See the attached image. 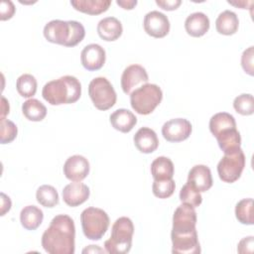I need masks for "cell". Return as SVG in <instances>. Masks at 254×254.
Returning <instances> with one entry per match:
<instances>
[{"label": "cell", "mask_w": 254, "mask_h": 254, "mask_svg": "<svg viewBox=\"0 0 254 254\" xmlns=\"http://www.w3.org/2000/svg\"><path fill=\"white\" fill-rule=\"evenodd\" d=\"M15 6L10 0H3L0 3V19L1 21L9 20L13 17L15 13Z\"/></svg>", "instance_id": "d590c367"}, {"label": "cell", "mask_w": 254, "mask_h": 254, "mask_svg": "<svg viewBox=\"0 0 254 254\" xmlns=\"http://www.w3.org/2000/svg\"><path fill=\"white\" fill-rule=\"evenodd\" d=\"M229 4L237 6V7H241L242 9H245L247 6V3L245 1H238V2H232V1H227Z\"/></svg>", "instance_id": "7bdbcfd3"}, {"label": "cell", "mask_w": 254, "mask_h": 254, "mask_svg": "<svg viewBox=\"0 0 254 254\" xmlns=\"http://www.w3.org/2000/svg\"><path fill=\"white\" fill-rule=\"evenodd\" d=\"M89 188L80 182H74L66 185L63 190L64 201L71 206H78L79 204L86 201L89 197Z\"/></svg>", "instance_id": "2e32d148"}, {"label": "cell", "mask_w": 254, "mask_h": 254, "mask_svg": "<svg viewBox=\"0 0 254 254\" xmlns=\"http://www.w3.org/2000/svg\"><path fill=\"white\" fill-rule=\"evenodd\" d=\"M75 226L66 214L56 215L42 235V246L49 254L74 253Z\"/></svg>", "instance_id": "6da1fadb"}, {"label": "cell", "mask_w": 254, "mask_h": 254, "mask_svg": "<svg viewBox=\"0 0 254 254\" xmlns=\"http://www.w3.org/2000/svg\"><path fill=\"white\" fill-rule=\"evenodd\" d=\"M180 200L183 203L197 207L202 201V196L198 190L187 183L180 190Z\"/></svg>", "instance_id": "1f68e13d"}, {"label": "cell", "mask_w": 254, "mask_h": 254, "mask_svg": "<svg viewBox=\"0 0 254 254\" xmlns=\"http://www.w3.org/2000/svg\"><path fill=\"white\" fill-rule=\"evenodd\" d=\"M1 215H5L7 211L10 210L12 202L8 195H6L4 192H1Z\"/></svg>", "instance_id": "f35d334b"}, {"label": "cell", "mask_w": 254, "mask_h": 254, "mask_svg": "<svg viewBox=\"0 0 254 254\" xmlns=\"http://www.w3.org/2000/svg\"><path fill=\"white\" fill-rule=\"evenodd\" d=\"M149 76L140 64H130L122 72L121 87L125 94H131L133 89L141 83H148Z\"/></svg>", "instance_id": "7c38bea8"}, {"label": "cell", "mask_w": 254, "mask_h": 254, "mask_svg": "<svg viewBox=\"0 0 254 254\" xmlns=\"http://www.w3.org/2000/svg\"><path fill=\"white\" fill-rule=\"evenodd\" d=\"M112 127L120 132L128 133L137 123V117L134 113L125 108H119L115 110L109 116Z\"/></svg>", "instance_id": "ffe728a7"}, {"label": "cell", "mask_w": 254, "mask_h": 254, "mask_svg": "<svg viewBox=\"0 0 254 254\" xmlns=\"http://www.w3.org/2000/svg\"><path fill=\"white\" fill-rule=\"evenodd\" d=\"M42 95L51 105L74 103L81 95V84L75 76L64 75L47 82Z\"/></svg>", "instance_id": "7a4b0ae2"}, {"label": "cell", "mask_w": 254, "mask_h": 254, "mask_svg": "<svg viewBox=\"0 0 254 254\" xmlns=\"http://www.w3.org/2000/svg\"><path fill=\"white\" fill-rule=\"evenodd\" d=\"M117 5L126 10H131L137 5V0H117Z\"/></svg>", "instance_id": "ab89813d"}, {"label": "cell", "mask_w": 254, "mask_h": 254, "mask_svg": "<svg viewBox=\"0 0 254 254\" xmlns=\"http://www.w3.org/2000/svg\"><path fill=\"white\" fill-rule=\"evenodd\" d=\"M239 20L237 15L230 10L221 12L215 20V28L219 34L230 36L237 32Z\"/></svg>", "instance_id": "7402d4cb"}, {"label": "cell", "mask_w": 254, "mask_h": 254, "mask_svg": "<svg viewBox=\"0 0 254 254\" xmlns=\"http://www.w3.org/2000/svg\"><path fill=\"white\" fill-rule=\"evenodd\" d=\"M156 4L164 10L173 11L176 10L181 4V0H156Z\"/></svg>", "instance_id": "74e56055"}, {"label": "cell", "mask_w": 254, "mask_h": 254, "mask_svg": "<svg viewBox=\"0 0 254 254\" xmlns=\"http://www.w3.org/2000/svg\"><path fill=\"white\" fill-rule=\"evenodd\" d=\"M196 212L193 206L182 203L177 207L173 215V227L171 237L189 236L196 234Z\"/></svg>", "instance_id": "ba28073f"}, {"label": "cell", "mask_w": 254, "mask_h": 254, "mask_svg": "<svg viewBox=\"0 0 254 254\" xmlns=\"http://www.w3.org/2000/svg\"><path fill=\"white\" fill-rule=\"evenodd\" d=\"M235 111L241 115H251L254 112V100L250 93H242L233 100Z\"/></svg>", "instance_id": "4dcf8cb0"}, {"label": "cell", "mask_w": 254, "mask_h": 254, "mask_svg": "<svg viewBox=\"0 0 254 254\" xmlns=\"http://www.w3.org/2000/svg\"><path fill=\"white\" fill-rule=\"evenodd\" d=\"M88 94L93 105L99 110L111 108L117 99L116 92L110 81L103 76L93 78L88 84Z\"/></svg>", "instance_id": "52a82bcc"}, {"label": "cell", "mask_w": 254, "mask_h": 254, "mask_svg": "<svg viewBox=\"0 0 254 254\" xmlns=\"http://www.w3.org/2000/svg\"><path fill=\"white\" fill-rule=\"evenodd\" d=\"M37 201L45 207H54L59 203V193L57 190L50 185L41 186L36 192Z\"/></svg>", "instance_id": "83f0119b"}, {"label": "cell", "mask_w": 254, "mask_h": 254, "mask_svg": "<svg viewBox=\"0 0 254 254\" xmlns=\"http://www.w3.org/2000/svg\"><path fill=\"white\" fill-rule=\"evenodd\" d=\"M253 245H254V237L253 236L244 237L238 243L237 251L241 254H243V253H252L253 252Z\"/></svg>", "instance_id": "8d00e7d4"}, {"label": "cell", "mask_w": 254, "mask_h": 254, "mask_svg": "<svg viewBox=\"0 0 254 254\" xmlns=\"http://www.w3.org/2000/svg\"><path fill=\"white\" fill-rule=\"evenodd\" d=\"M163 99L161 87L154 83H145L130 94L131 107L141 115L152 113Z\"/></svg>", "instance_id": "5b68a950"}, {"label": "cell", "mask_w": 254, "mask_h": 254, "mask_svg": "<svg viewBox=\"0 0 254 254\" xmlns=\"http://www.w3.org/2000/svg\"><path fill=\"white\" fill-rule=\"evenodd\" d=\"M98 36L107 42L117 40L123 32L121 22L115 17H105L101 19L97 24Z\"/></svg>", "instance_id": "ac0fdd59"}, {"label": "cell", "mask_w": 254, "mask_h": 254, "mask_svg": "<svg viewBox=\"0 0 254 254\" xmlns=\"http://www.w3.org/2000/svg\"><path fill=\"white\" fill-rule=\"evenodd\" d=\"M9 109L10 107L8 100L4 96H1V120L5 119V116L9 114Z\"/></svg>", "instance_id": "60d3db41"}, {"label": "cell", "mask_w": 254, "mask_h": 254, "mask_svg": "<svg viewBox=\"0 0 254 254\" xmlns=\"http://www.w3.org/2000/svg\"><path fill=\"white\" fill-rule=\"evenodd\" d=\"M253 57H254V47L250 46L246 49L241 56V65L246 73L249 75L254 74V66H253Z\"/></svg>", "instance_id": "e575fe53"}, {"label": "cell", "mask_w": 254, "mask_h": 254, "mask_svg": "<svg viewBox=\"0 0 254 254\" xmlns=\"http://www.w3.org/2000/svg\"><path fill=\"white\" fill-rule=\"evenodd\" d=\"M244 167L245 155L241 148L233 153L224 154L217 164L219 179L224 183H234L240 178Z\"/></svg>", "instance_id": "9c48e42d"}, {"label": "cell", "mask_w": 254, "mask_h": 254, "mask_svg": "<svg viewBox=\"0 0 254 254\" xmlns=\"http://www.w3.org/2000/svg\"><path fill=\"white\" fill-rule=\"evenodd\" d=\"M106 55L104 49L98 44H89L85 46L80 53V62L87 70H98L105 63Z\"/></svg>", "instance_id": "5bb4252c"}, {"label": "cell", "mask_w": 254, "mask_h": 254, "mask_svg": "<svg viewBox=\"0 0 254 254\" xmlns=\"http://www.w3.org/2000/svg\"><path fill=\"white\" fill-rule=\"evenodd\" d=\"M110 0H71L70 5L77 11L89 15L101 14L109 8Z\"/></svg>", "instance_id": "d4e9b609"}, {"label": "cell", "mask_w": 254, "mask_h": 254, "mask_svg": "<svg viewBox=\"0 0 254 254\" xmlns=\"http://www.w3.org/2000/svg\"><path fill=\"white\" fill-rule=\"evenodd\" d=\"M133 140L136 148L144 154L154 152L159 146V139L156 132L149 127L140 128L135 133Z\"/></svg>", "instance_id": "e0dca14e"}, {"label": "cell", "mask_w": 254, "mask_h": 254, "mask_svg": "<svg viewBox=\"0 0 254 254\" xmlns=\"http://www.w3.org/2000/svg\"><path fill=\"white\" fill-rule=\"evenodd\" d=\"M83 234L90 240H100L109 226V216L101 208L87 207L80 214Z\"/></svg>", "instance_id": "8992f818"}, {"label": "cell", "mask_w": 254, "mask_h": 254, "mask_svg": "<svg viewBox=\"0 0 254 254\" xmlns=\"http://www.w3.org/2000/svg\"><path fill=\"white\" fill-rule=\"evenodd\" d=\"M37 79L30 73H24L17 78L16 88L18 93L26 98L32 97L37 91Z\"/></svg>", "instance_id": "f1b7e54d"}, {"label": "cell", "mask_w": 254, "mask_h": 254, "mask_svg": "<svg viewBox=\"0 0 254 254\" xmlns=\"http://www.w3.org/2000/svg\"><path fill=\"white\" fill-rule=\"evenodd\" d=\"M174 164L171 159L165 156L156 158L151 164V174L154 181H163L173 179Z\"/></svg>", "instance_id": "603a6c76"}, {"label": "cell", "mask_w": 254, "mask_h": 254, "mask_svg": "<svg viewBox=\"0 0 254 254\" xmlns=\"http://www.w3.org/2000/svg\"><path fill=\"white\" fill-rule=\"evenodd\" d=\"M187 183L199 192L208 190L212 187L210 169L205 165L193 166L189 172Z\"/></svg>", "instance_id": "9a60e30c"}, {"label": "cell", "mask_w": 254, "mask_h": 254, "mask_svg": "<svg viewBox=\"0 0 254 254\" xmlns=\"http://www.w3.org/2000/svg\"><path fill=\"white\" fill-rule=\"evenodd\" d=\"M133 234L132 220L126 216L117 218L111 227L110 238L104 242L105 251L110 254L128 253L132 246Z\"/></svg>", "instance_id": "277c9868"}, {"label": "cell", "mask_w": 254, "mask_h": 254, "mask_svg": "<svg viewBox=\"0 0 254 254\" xmlns=\"http://www.w3.org/2000/svg\"><path fill=\"white\" fill-rule=\"evenodd\" d=\"M176 189V184L173 179L163 180V181H154L152 186V191L155 196L159 198L170 197Z\"/></svg>", "instance_id": "d6a6232c"}, {"label": "cell", "mask_w": 254, "mask_h": 254, "mask_svg": "<svg viewBox=\"0 0 254 254\" xmlns=\"http://www.w3.org/2000/svg\"><path fill=\"white\" fill-rule=\"evenodd\" d=\"M219 148L224 154H230L241 146V136L236 128H231L220 132L216 137Z\"/></svg>", "instance_id": "44dd1931"}, {"label": "cell", "mask_w": 254, "mask_h": 254, "mask_svg": "<svg viewBox=\"0 0 254 254\" xmlns=\"http://www.w3.org/2000/svg\"><path fill=\"white\" fill-rule=\"evenodd\" d=\"M235 216L242 224H253V199L243 198L236 203Z\"/></svg>", "instance_id": "f546056e"}, {"label": "cell", "mask_w": 254, "mask_h": 254, "mask_svg": "<svg viewBox=\"0 0 254 254\" xmlns=\"http://www.w3.org/2000/svg\"><path fill=\"white\" fill-rule=\"evenodd\" d=\"M104 252L102 249H100L97 245H89V247L83 249L82 253H86V252Z\"/></svg>", "instance_id": "b9f144b4"}, {"label": "cell", "mask_w": 254, "mask_h": 254, "mask_svg": "<svg viewBox=\"0 0 254 254\" xmlns=\"http://www.w3.org/2000/svg\"><path fill=\"white\" fill-rule=\"evenodd\" d=\"M44 36L51 43L74 47L83 40L85 30L81 23L74 20H52L45 25Z\"/></svg>", "instance_id": "3957f363"}, {"label": "cell", "mask_w": 254, "mask_h": 254, "mask_svg": "<svg viewBox=\"0 0 254 254\" xmlns=\"http://www.w3.org/2000/svg\"><path fill=\"white\" fill-rule=\"evenodd\" d=\"M22 112L30 121H42L47 115L46 106L36 98H30L22 104Z\"/></svg>", "instance_id": "4316f807"}, {"label": "cell", "mask_w": 254, "mask_h": 254, "mask_svg": "<svg viewBox=\"0 0 254 254\" xmlns=\"http://www.w3.org/2000/svg\"><path fill=\"white\" fill-rule=\"evenodd\" d=\"M64 174L72 182H80L89 174V162L81 155H73L66 159L64 164Z\"/></svg>", "instance_id": "4fadbf2b"}, {"label": "cell", "mask_w": 254, "mask_h": 254, "mask_svg": "<svg viewBox=\"0 0 254 254\" xmlns=\"http://www.w3.org/2000/svg\"><path fill=\"white\" fill-rule=\"evenodd\" d=\"M0 131H1V136H0L1 144H7V143H11L16 138L18 133V128L13 121L8 119H2Z\"/></svg>", "instance_id": "836d02e7"}, {"label": "cell", "mask_w": 254, "mask_h": 254, "mask_svg": "<svg viewBox=\"0 0 254 254\" xmlns=\"http://www.w3.org/2000/svg\"><path fill=\"white\" fill-rule=\"evenodd\" d=\"M44 219V213L36 205H27L20 212V221L22 226L27 230L37 229Z\"/></svg>", "instance_id": "cb8c5ba5"}, {"label": "cell", "mask_w": 254, "mask_h": 254, "mask_svg": "<svg viewBox=\"0 0 254 254\" xmlns=\"http://www.w3.org/2000/svg\"><path fill=\"white\" fill-rule=\"evenodd\" d=\"M209 19L202 12H194L189 15L185 21V29L191 37H201L209 29Z\"/></svg>", "instance_id": "d6986e66"}, {"label": "cell", "mask_w": 254, "mask_h": 254, "mask_svg": "<svg viewBox=\"0 0 254 254\" xmlns=\"http://www.w3.org/2000/svg\"><path fill=\"white\" fill-rule=\"evenodd\" d=\"M191 130V124L188 119L174 118L164 123L162 135L169 142H182L190 137Z\"/></svg>", "instance_id": "30bf717a"}, {"label": "cell", "mask_w": 254, "mask_h": 254, "mask_svg": "<svg viewBox=\"0 0 254 254\" xmlns=\"http://www.w3.org/2000/svg\"><path fill=\"white\" fill-rule=\"evenodd\" d=\"M231 128H236V122L230 113L218 112L212 115L209 120V130L214 137L220 132Z\"/></svg>", "instance_id": "484cf974"}, {"label": "cell", "mask_w": 254, "mask_h": 254, "mask_svg": "<svg viewBox=\"0 0 254 254\" xmlns=\"http://www.w3.org/2000/svg\"><path fill=\"white\" fill-rule=\"evenodd\" d=\"M145 32L154 38H164L170 32V21L168 17L157 10L148 12L143 21Z\"/></svg>", "instance_id": "8fae6325"}]
</instances>
